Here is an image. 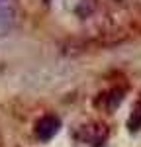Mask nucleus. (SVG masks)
<instances>
[{"mask_svg": "<svg viewBox=\"0 0 141 147\" xmlns=\"http://www.w3.org/2000/svg\"><path fill=\"white\" fill-rule=\"evenodd\" d=\"M59 127H61L59 118H55V116H45V118H41V120L37 122L35 134H37V137H39L41 141H47V139H51V137L59 131Z\"/></svg>", "mask_w": 141, "mask_h": 147, "instance_id": "nucleus-1", "label": "nucleus"}, {"mask_svg": "<svg viewBox=\"0 0 141 147\" xmlns=\"http://www.w3.org/2000/svg\"><path fill=\"white\" fill-rule=\"evenodd\" d=\"M128 125H129L131 131H135V129H139V127H141V104H137V108L131 112Z\"/></svg>", "mask_w": 141, "mask_h": 147, "instance_id": "nucleus-2", "label": "nucleus"}]
</instances>
